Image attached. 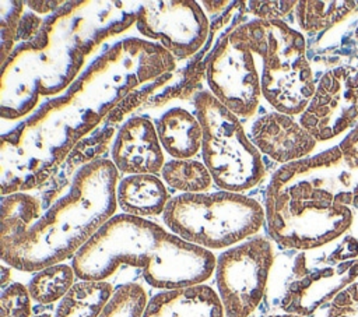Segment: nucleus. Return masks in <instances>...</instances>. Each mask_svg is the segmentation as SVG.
I'll use <instances>...</instances> for the list:
<instances>
[{
	"instance_id": "nucleus-27",
	"label": "nucleus",
	"mask_w": 358,
	"mask_h": 317,
	"mask_svg": "<svg viewBox=\"0 0 358 317\" xmlns=\"http://www.w3.org/2000/svg\"><path fill=\"white\" fill-rule=\"evenodd\" d=\"M66 1H25L27 6H29V8L32 11L41 13V14H48L50 11H57Z\"/></svg>"
},
{
	"instance_id": "nucleus-14",
	"label": "nucleus",
	"mask_w": 358,
	"mask_h": 317,
	"mask_svg": "<svg viewBox=\"0 0 358 317\" xmlns=\"http://www.w3.org/2000/svg\"><path fill=\"white\" fill-rule=\"evenodd\" d=\"M143 317H224L218 293L210 285L159 290L150 297Z\"/></svg>"
},
{
	"instance_id": "nucleus-15",
	"label": "nucleus",
	"mask_w": 358,
	"mask_h": 317,
	"mask_svg": "<svg viewBox=\"0 0 358 317\" xmlns=\"http://www.w3.org/2000/svg\"><path fill=\"white\" fill-rule=\"evenodd\" d=\"M164 152L171 159H192L201 151L203 130L196 115L183 108L165 110L155 121Z\"/></svg>"
},
{
	"instance_id": "nucleus-3",
	"label": "nucleus",
	"mask_w": 358,
	"mask_h": 317,
	"mask_svg": "<svg viewBox=\"0 0 358 317\" xmlns=\"http://www.w3.org/2000/svg\"><path fill=\"white\" fill-rule=\"evenodd\" d=\"M213 251L185 242L161 225L127 214L113 215L73 257L77 278L108 281L120 267L141 270L159 290L204 283L215 268Z\"/></svg>"
},
{
	"instance_id": "nucleus-18",
	"label": "nucleus",
	"mask_w": 358,
	"mask_h": 317,
	"mask_svg": "<svg viewBox=\"0 0 358 317\" xmlns=\"http://www.w3.org/2000/svg\"><path fill=\"white\" fill-rule=\"evenodd\" d=\"M42 215V207L36 197L17 191L1 198L0 212V249L18 240Z\"/></svg>"
},
{
	"instance_id": "nucleus-23",
	"label": "nucleus",
	"mask_w": 358,
	"mask_h": 317,
	"mask_svg": "<svg viewBox=\"0 0 358 317\" xmlns=\"http://www.w3.org/2000/svg\"><path fill=\"white\" fill-rule=\"evenodd\" d=\"M32 302L27 285L11 282L1 288L0 317H32Z\"/></svg>"
},
{
	"instance_id": "nucleus-28",
	"label": "nucleus",
	"mask_w": 358,
	"mask_h": 317,
	"mask_svg": "<svg viewBox=\"0 0 358 317\" xmlns=\"http://www.w3.org/2000/svg\"><path fill=\"white\" fill-rule=\"evenodd\" d=\"M11 267L7 264H1V288H6L11 283Z\"/></svg>"
},
{
	"instance_id": "nucleus-11",
	"label": "nucleus",
	"mask_w": 358,
	"mask_h": 317,
	"mask_svg": "<svg viewBox=\"0 0 358 317\" xmlns=\"http://www.w3.org/2000/svg\"><path fill=\"white\" fill-rule=\"evenodd\" d=\"M136 29L175 60L197 53L210 34L207 14L193 0L145 1L136 8Z\"/></svg>"
},
{
	"instance_id": "nucleus-1",
	"label": "nucleus",
	"mask_w": 358,
	"mask_h": 317,
	"mask_svg": "<svg viewBox=\"0 0 358 317\" xmlns=\"http://www.w3.org/2000/svg\"><path fill=\"white\" fill-rule=\"evenodd\" d=\"M176 60L159 45L129 38L103 52L70 85L28 120L1 137V194L35 187L73 145L136 87L171 77Z\"/></svg>"
},
{
	"instance_id": "nucleus-16",
	"label": "nucleus",
	"mask_w": 358,
	"mask_h": 317,
	"mask_svg": "<svg viewBox=\"0 0 358 317\" xmlns=\"http://www.w3.org/2000/svg\"><path fill=\"white\" fill-rule=\"evenodd\" d=\"M116 200L123 214L147 218L162 215L171 196L157 175H130L119 180Z\"/></svg>"
},
{
	"instance_id": "nucleus-13",
	"label": "nucleus",
	"mask_w": 358,
	"mask_h": 317,
	"mask_svg": "<svg viewBox=\"0 0 358 317\" xmlns=\"http://www.w3.org/2000/svg\"><path fill=\"white\" fill-rule=\"evenodd\" d=\"M249 137L260 154L284 165L302 159L315 147V137L301 123L277 110L257 116Z\"/></svg>"
},
{
	"instance_id": "nucleus-12",
	"label": "nucleus",
	"mask_w": 358,
	"mask_h": 317,
	"mask_svg": "<svg viewBox=\"0 0 358 317\" xmlns=\"http://www.w3.org/2000/svg\"><path fill=\"white\" fill-rule=\"evenodd\" d=\"M110 161L120 175H157L165 165L155 124L144 116H131L119 128Z\"/></svg>"
},
{
	"instance_id": "nucleus-6",
	"label": "nucleus",
	"mask_w": 358,
	"mask_h": 317,
	"mask_svg": "<svg viewBox=\"0 0 358 317\" xmlns=\"http://www.w3.org/2000/svg\"><path fill=\"white\" fill-rule=\"evenodd\" d=\"M162 219L187 243L208 251L225 250L259 233L264 208L252 197L225 190L178 194L168 201Z\"/></svg>"
},
{
	"instance_id": "nucleus-2",
	"label": "nucleus",
	"mask_w": 358,
	"mask_h": 317,
	"mask_svg": "<svg viewBox=\"0 0 358 317\" xmlns=\"http://www.w3.org/2000/svg\"><path fill=\"white\" fill-rule=\"evenodd\" d=\"M80 3H64L43 20L38 35L13 50L1 66V117L15 120L34 110L41 96L57 95L78 74L85 57L102 39L136 22L109 20L96 25L76 14Z\"/></svg>"
},
{
	"instance_id": "nucleus-4",
	"label": "nucleus",
	"mask_w": 358,
	"mask_h": 317,
	"mask_svg": "<svg viewBox=\"0 0 358 317\" xmlns=\"http://www.w3.org/2000/svg\"><path fill=\"white\" fill-rule=\"evenodd\" d=\"M119 173L110 159H92L73 176L69 191L57 198L13 244L0 249L1 263L36 272L73 258L116 215Z\"/></svg>"
},
{
	"instance_id": "nucleus-24",
	"label": "nucleus",
	"mask_w": 358,
	"mask_h": 317,
	"mask_svg": "<svg viewBox=\"0 0 358 317\" xmlns=\"http://www.w3.org/2000/svg\"><path fill=\"white\" fill-rule=\"evenodd\" d=\"M327 317H358V283L340 290L334 296Z\"/></svg>"
},
{
	"instance_id": "nucleus-30",
	"label": "nucleus",
	"mask_w": 358,
	"mask_h": 317,
	"mask_svg": "<svg viewBox=\"0 0 358 317\" xmlns=\"http://www.w3.org/2000/svg\"><path fill=\"white\" fill-rule=\"evenodd\" d=\"M36 317H50L49 314H41V316H36Z\"/></svg>"
},
{
	"instance_id": "nucleus-22",
	"label": "nucleus",
	"mask_w": 358,
	"mask_h": 317,
	"mask_svg": "<svg viewBox=\"0 0 358 317\" xmlns=\"http://www.w3.org/2000/svg\"><path fill=\"white\" fill-rule=\"evenodd\" d=\"M25 1H1L0 3V39H1V52L0 63L1 66L7 61L13 53L14 43L17 42V31L24 14Z\"/></svg>"
},
{
	"instance_id": "nucleus-17",
	"label": "nucleus",
	"mask_w": 358,
	"mask_h": 317,
	"mask_svg": "<svg viewBox=\"0 0 358 317\" xmlns=\"http://www.w3.org/2000/svg\"><path fill=\"white\" fill-rule=\"evenodd\" d=\"M113 292L109 281L78 278L57 302L53 317H99Z\"/></svg>"
},
{
	"instance_id": "nucleus-29",
	"label": "nucleus",
	"mask_w": 358,
	"mask_h": 317,
	"mask_svg": "<svg viewBox=\"0 0 358 317\" xmlns=\"http://www.w3.org/2000/svg\"><path fill=\"white\" fill-rule=\"evenodd\" d=\"M266 317H301V316H294V314H282V313H277V314H270Z\"/></svg>"
},
{
	"instance_id": "nucleus-19",
	"label": "nucleus",
	"mask_w": 358,
	"mask_h": 317,
	"mask_svg": "<svg viewBox=\"0 0 358 317\" xmlns=\"http://www.w3.org/2000/svg\"><path fill=\"white\" fill-rule=\"evenodd\" d=\"M162 182L179 194L207 193L214 183L204 162L197 159H169L161 170Z\"/></svg>"
},
{
	"instance_id": "nucleus-20",
	"label": "nucleus",
	"mask_w": 358,
	"mask_h": 317,
	"mask_svg": "<svg viewBox=\"0 0 358 317\" xmlns=\"http://www.w3.org/2000/svg\"><path fill=\"white\" fill-rule=\"evenodd\" d=\"M76 278L77 274L73 264L60 263L34 272L27 288L35 303L52 304L60 302L74 285Z\"/></svg>"
},
{
	"instance_id": "nucleus-9",
	"label": "nucleus",
	"mask_w": 358,
	"mask_h": 317,
	"mask_svg": "<svg viewBox=\"0 0 358 317\" xmlns=\"http://www.w3.org/2000/svg\"><path fill=\"white\" fill-rule=\"evenodd\" d=\"M274 261L273 240L263 235L225 249L217 257L214 275L224 317H249L257 310Z\"/></svg>"
},
{
	"instance_id": "nucleus-26",
	"label": "nucleus",
	"mask_w": 358,
	"mask_h": 317,
	"mask_svg": "<svg viewBox=\"0 0 358 317\" xmlns=\"http://www.w3.org/2000/svg\"><path fill=\"white\" fill-rule=\"evenodd\" d=\"M43 20L34 13H24L17 31V42L24 43L34 39L41 31Z\"/></svg>"
},
{
	"instance_id": "nucleus-25",
	"label": "nucleus",
	"mask_w": 358,
	"mask_h": 317,
	"mask_svg": "<svg viewBox=\"0 0 358 317\" xmlns=\"http://www.w3.org/2000/svg\"><path fill=\"white\" fill-rule=\"evenodd\" d=\"M245 7L256 20L263 21H280L287 13H289L296 3L294 1H246Z\"/></svg>"
},
{
	"instance_id": "nucleus-5",
	"label": "nucleus",
	"mask_w": 358,
	"mask_h": 317,
	"mask_svg": "<svg viewBox=\"0 0 358 317\" xmlns=\"http://www.w3.org/2000/svg\"><path fill=\"white\" fill-rule=\"evenodd\" d=\"M336 151L280 166L264 194V225L270 239L291 250H313L341 235L350 223L344 200L334 197L327 169Z\"/></svg>"
},
{
	"instance_id": "nucleus-8",
	"label": "nucleus",
	"mask_w": 358,
	"mask_h": 317,
	"mask_svg": "<svg viewBox=\"0 0 358 317\" xmlns=\"http://www.w3.org/2000/svg\"><path fill=\"white\" fill-rule=\"evenodd\" d=\"M194 110L203 130V162L217 187L243 193L257 186L266 173L264 163L239 117L210 91L194 96Z\"/></svg>"
},
{
	"instance_id": "nucleus-10",
	"label": "nucleus",
	"mask_w": 358,
	"mask_h": 317,
	"mask_svg": "<svg viewBox=\"0 0 358 317\" xmlns=\"http://www.w3.org/2000/svg\"><path fill=\"white\" fill-rule=\"evenodd\" d=\"M260 60L242 24L228 29L207 59L206 80L213 96L238 117H252L260 105Z\"/></svg>"
},
{
	"instance_id": "nucleus-7",
	"label": "nucleus",
	"mask_w": 358,
	"mask_h": 317,
	"mask_svg": "<svg viewBox=\"0 0 358 317\" xmlns=\"http://www.w3.org/2000/svg\"><path fill=\"white\" fill-rule=\"evenodd\" d=\"M260 60L262 95L277 112L302 113L313 96V78L305 57V40L285 22L249 20L242 24Z\"/></svg>"
},
{
	"instance_id": "nucleus-21",
	"label": "nucleus",
	"mask_w": 358,
	"mask_h": 317,
	"mask_svg": "<svg viewBox=\"0 0 358 317\" xmlns=\"http://www.w3.org/2000/svg\"><path fill=\"white\" fill-rule=\"evenodd\" d=\"M148 300L147 290L141 283H122L115 289L99 317H143Z\"/></svg>"
}]
</instances>
